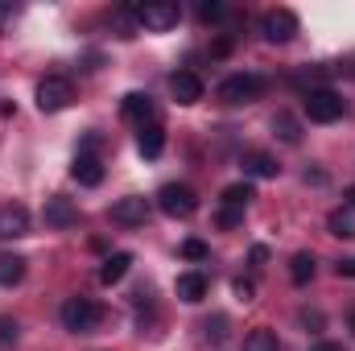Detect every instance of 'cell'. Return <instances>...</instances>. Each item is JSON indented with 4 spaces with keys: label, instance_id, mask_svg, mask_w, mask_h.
Here are the masks:
<instances>
[{
    "label": "cell",
    "instance_id": "6da1fadb",
    "mask_svg": "<svg viewBox=\"0 0 355 351\" xmlns=\"http://www.w3.org/2000/svg\"><path fill=\"white\" fill-rule=\"evenodd\" d=\"M302 108H306V116H310L314 124H335V120H343L347 99L335 87H310L302 95Z\"/></svg>",
    "mask_w": 355,
    "mask_h": 351
},
{
    "label": "cell",
    "instance_id": "7a4b0ae2",
    "mask_svg": "<svg viewBox=\"0 0 355 351\" xmlns=\"http://www.w3.org/2000/svg\"><path fill=\"white\" fill-rule=\"evenodd\" d=\"M58 318H62V327H67V331H75V335H91V331H95V323H99V306H95L91 298H83V293H75V298H67V302H62Z\"/></svg>",
    "mask_w": 355,
    "mask_h": 351
},
{
    "label": "cell",
    "instance_id": "3957f363",
    "mask_svg": "<svg viewBox=\"0 0 355 351\" xmlns=\"http://www.w3.org/2000/svg\"><path fill=\"white\" fill-rule=\"evenodd\" d=\"M157 207H162L170 219H190V215L198 211V194H194L190 186H182V182H166V186L157 190Z\"/></svg>",
    "mask_w": 355,
    "mask_h": 351
},
{
    "label": "cell",
    "instance_id": "277c9868",
    "mask_svg": "<svg viewBox=\"0 0 355 351\" xmlns=\"http://www.w3.org/2000/svg\"><path fill=\"white\" fill-rule=\"evenodd\" d=\"M132 17H137V25H145V29L166 33V29H174L178 21H182V8L170 4V0H153V4H137Z\"/></svg>",
    "mask_w": 355,
    "mask_h": 351
},
{
    "label": "cell",
    "instance_id": "5b68a950",
    "mask_svg": "<svg viewBox=\"0 0 355 351\" xmlns=\"http://www.w3.org/2000/svg\"><path fill=\"white\" fill-rule=\"evenodd\" d=\"M261 91H265V79L261 75H227L223 83H219V99L223 103H252V99H261Z\"/></svg>",
    "mask_w": 355,
    "mask_h": 351
},
{
    "label": "cell",
    "instance_id": "8992f818",
    "mask_svg": "<svg viewBox=\"0 0 355 351\" xmlns=\"http://www.w3.org/2000/svg\"><path fill=\"white\" fill-rule=\"evenodd\" d=\"M71 99H75V87H71V79H62V75H46V79L37 83V108H42V112H62Z\"/></svg>",
    "mask_w": 355,
    "mask_h": 351
},
{
    "label": "cell",
    "instance_id": "52a82bcc",
    "mask_svg": "<svg viewBox=\"0 0 355 351\" xmlns=\"http://www.w3.org/2000/svg\"><path fill=\"white\" fill-rule=\"evenodd\" d=\"M261 33H265L268 42H277V46L293 42V33H297V12H289V8H268L265 17H261Z\"/></svg>",
    "mask_w": 355,
    "mask_h": 351
},
{
    "label": "cell",
    "instance_id": "ba28073f",
    "mask_svg": "<svg viewBox=\"0 0 355 351\" xmlns=\"http://www.w3.org/2000/svg\"><path fill=\"white\" fill-rule=\"evenodd\" d=\"M120 112H124V120H132V124H157L153 116H157V103H153V95H145V91H128L124 95V103H120Z\"/></svg>",
    "mask_w": 355,
    "mask_h": 351
},
{
    "label": "cell",
    "instance_id": "9c48e42d",
    "mask_svg": "<svg viewBox=\"0 0 355 351\" xmlns=\"http://www.w3.org/2000/svg\"><path fill=\"white\" fill-rule=\"evenodd\" d=\"M149 219V198L141 194H128L120 203H112V223H124V228H141Z\"/></svg>",
    "mask_w": 355,
    "mask_h": 351
},
{
    "label": "cell",
    "instance_id": "30bf717a",
    "mask_svg": "<svg viewBox=\"0 0 355 351\" xmlns=\"http://www.w3.org/2000/svg\"><path fill=\"white\" fill-rule=\"evenodd\" d=\"M42 219H46V228H75L79 223V207L71 198H62V194H50Z\"/></svg>",
    "mask_w": 355,
    "mask_h": 351
},
{
    "label": "cell",
    "instance_id": "8fae6325",
    "mask_svg": "<svg viewBox=\"0 0 355 351\" xmlns=\"http://www.w3.org/2000/svg\"><path fill=\"white\" fill-rule=\"evenodd\" d=\"M17 236H29V211L21 203L0 207V240H17Z\"/></svg>",
    "mask_w": 355,
    "mask_h": 351
},
{
    "label": "cell",
    "instance_id": "7c38bea8",
    "mask_svg": "<svg viewBox=\"0 0 355 351\" xmlns=\"http://www.w3.org/2000/svg\"><path fill=\"white\" fill-rule=\"evenodd\" d=\"M207 289H211V281L198 273V268H190V273H178V281H174V293L182 298V302H202L207 298Z\"/></svg>",
    "mask_w": 355,
    "mask_h": 351
},
{
    "label": "cell",
    "instance_id": "4fadbf2b",
    "mask_svg": "<svg viewBox=\"0 0 355 351\" xmlns=\"http://www.w3.org/2000/svg\"><path fill=\"white\" fill-rule=\"evenodd\" d=\"M327 232L339 236V240H355V203H339L327 215Z\"/></svg>",
    "mask_w": 355,
    "mask_h": 351
},
{
    "label": "cell",
    "instance_id": "5bb4252c",
    "mask_svg": "<svg viewBox=\"0 0 355 351\" xmlns=\"http://www.w3.org/2000/svg\"><path fill=\"white\" fill-rule=\"evenodd\" d=\"M170 91H174L178 103H198L202 99V79L194 71H178L174 79H170Z\"/></svg>",
    "mask_w": 355,
    "mask_h": 351
},
{
    "label": "cell",
    "instance_id": "9a60e30c",
    "mask_svg": "<svg viewBox=\"0 0 355 351\" xmlns=\"http://www.w3.org/2000/svg\"><path fill=\"white\" fill-rule=\"evenodd\" d=\"M71 178H75L79 186H99V182H103V162H99L95 153H79L75 166H71Z\"/></svg>",
    "mask_w": 355,
    "mask_h": 351
},
{
    "label": "cell",
    "instance_id": "2e32d148",
    "mask_svg": "<svg viewBox=\"0 0 355 351\" xmlns=\"http://www.w3.org/2000/svg\"><path fill=\"white\" fill-rule=\"evenodd\" d=\"M128 268H132V252H112L103 268H99V281L103 285H120L124 277H128Z\"/></svg>",
    "mask_w": 355,
    "mask_h": 351
},
{
    "label": "cell",
    "instance_id": "e0dca14e",
    "mask_svg": "<svg viewBox=\"0 0 355 351\" xmlns=\"http://www.w3.org/2000/svg\"><path fill=\"white\" fill-rule=\"evenodd\" d=\"M137 149H141V157H162V149H166V132H162V124H145L141 137H137Z\"/></svg>",
    "mask_w": 355,
    "mask_h": 351
},
{
    "label": "cell",
    "instance_id": "ac0fdd59",
    "mask_svg": "<svg viewBox=\"0 0 355 351\" xmlns=\"http://www.w3.org/2000/svg\"><path fill=\"white\" fill-rule=\"evenodd\" d=\"M21 277H25V257H17V252H0V285L12 289V285H21Z\"/></svg>",
    "mask_w": 355,
    "mask_h": 351
},
{
    "label": "cell",
    "instance_id": "d6986e66",
    "mask_svg": "<svg viewBox=\"0 0 355 351\" xmlns=\"http://www.w3.org/2000/svg\"><path fill=\"white\" fill-rule=\"evenodd\" d=\"M289 281H293V285H310V281H314V257H310V252H293V261H289Z\"/></svg>",
    "mask_w": 355,
    "mask_h": 351
},
{
    "label": "cell",
    "instance_id": "ffe728a7",
    "mask_svg": "<svg viewBox=\"0 0 355 351\" xmlns=\"http://www.w3.org/2000/svg\"><path fill=\"white\" fill-rule=\"evenodd\" d=\"M252 198H257V186H252V182H236V186L223 190V207H240V211H244Z\"/></svg>",
    "mask_w": 355,
    "mask_h": 351
},
{
    "label": "cell",
    "instance_id": "44dd1931",
    "mask_svg": "<svg viewBox=\"0 0 355 351\" xmlns=\"http://www.w3.org/2000/svg\"><path fill=\"white\" fill-rule=\"evenodd\" d=\"M244 351H281V343H277V335L268 327H257V331L244 335Z\"/></svg>",
    "mask_w": 355,
    "mask_h": 351
},
{
    "label": "cell",
    "instance_id": "7402d4cb",
    "mask_svg": "<svg viewBox=\"0 0 355 351\" xmlns=\"http://www.w3.org/2000/svg\"><path fill=\"white\" fill-rule=\"evenodd\" d=\"M240 166H244L252 178H277V170H281V166H277L272 157H265V153H248Z\"/></svg>",
    "mask_w": 355,
    "mask_h": 351
},
{
    "label": "cell",
    "instance_id": "603a6c76",
    "mask_svg": "<svg viewBox=\"0 0 355 351\" xmlns=\"http://www.w3.org/2000/svg\"><path fill=\"white\" fill-rule=\"evenodd\" d=\"M17 339H21V327H17V318H8V314H0V351L17 348Z\"/></svg>",
    "mask_w": 355,
    "mask_h": 351
},
{
    "label": "cell",
    "instance_id": "cb8c5ba5",
    "mask_svg": "<svg viewBox=\"0 0 355 351\" xmlns=\"http://www.w3.org/2000/svg\"><path fill=\"white\" fill-rule=\"evenodd\" d=\"M272 128H281V141H289V145H297V137H302V132H297V124H293L289 116H277V120H272Z\"/></svg>",
    "mask_w": 355,
    "mask_h": 351
},
{
    "label": "cell",
    "instance_id": "d4e9b609",
    "mask_svg": "<svg viewBox=\"0 0 355 351\" xmlns=\"http://www.w3.org/2000/svg\"><path fill=\"white\" fill-rule=\"evenodd\" d=\"M182 257H186V261H207L211 248H207L202 240H186V244H182Z\"/></svg>",
    "mask_w": 355,
    "mask_h": 351
},
{
    "label": "cell",
    "instance_id": "484cf974",
    "mask_svg": "<svg viewBox=\"0 0 355 351\" xmlns=\"http://www.w3.org/2000/svg\"><path fill=\"white\" fill-rule=\"evenodd\" d=\"M232 289H236V298H240V302H252V298H257L252 277H236V281H232Z\"/></svg>",
    "mask_w": 355,
    "mask_h": 351
},
{
    "label": "cell",
    "instance_id": "4316f807",
    "mask_svg": "<svg viewBox=\"0 0 355 351\" xmlns=\"http://www.w3.org/2000/svg\"><path fill=\"white\" fill-rule=\"evenodd\" d=\"M223 12H227V8H223L219 0H211V4H198V17H202V21H223Z\"/></svg>",
    "mask_w": 355,
    "mask_h": 351
},
{
    "label": "cell",
    "instance_id": "83f0119b",
    "mask_svg": "<svg viewBox=\"0 0 355 351\" xmlns=\"http://www.w3.org/2000/svg\"><path fill=\"white\" fill-rule=\"evenodd\" d=\"M240 219H244V211H240V207H223V211H219V228H236Z\"/></svg>",
    "mask_w": 355,
    "mask_h": 351
},
{
    "label": "cell",
    "instance_id": "f1b7e54d",
    "mask_svg": "<svg viewBox=\"0 0 355 351\" xmlns=\"http://www.w3.org/2000/svg\"><path fill=\"white\" fill-rule=\"evenodd\" d=\"M335 273H339V277H355V257L339 261V264H335Z\"/></svg>",
    "mask_w": 355,
    "mask_h": 351
},
{
    "label": "cell",
    "instance_id": "f546056e",
    "mask_svg": "<svg viewBox=\"0 0 355 351\" xmlns=\"http://www.w3.org/2000/svg\"><path fill=\"white\" fill-rule=\"evenodd\" d=\"M268 261V248L265 244H257V248H252V264H265Z\"/></svg>",
    "mask_w": 355,
    "mask_h": 351
},
{
    "label": "cell",
    "instance_id": "4dcf8cb0",
    "mask_svg": "<svg viewBox=\"0 0 355 351\" xmlns=\"http://www.w3.org/2000/svg\"><path fill=\"white\" fill-rule=\"evenodd\" d=\"M310 351H343V343H331V339H322V343H314Z\"/></svg>",
    "mask_w": 355,
    "mask_h": 351
},
{
    "label": "cell",
    "instance_id": "1f68e13d",
    "mask_svg": "<svg viewBox=\"0 0 355 351\" xmlns=\"http://www.w3.org/2000/svg\"><path fill=\"white\" fill-rule=\"evenodd\" d=\"M347 323H352V335H355V310H352V318H347Z\"/></svg>",
    "mask_w": 355,
    "mask_h": 351
}]
</instances>
